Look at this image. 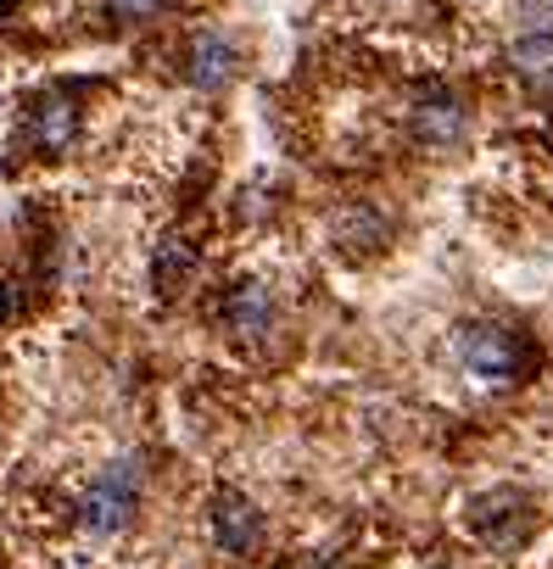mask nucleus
<instances>
[{"mask_svg": "<svg viewBox=\"0 0 553 569\" xmlns=\"http://www.w3.org/2000/svg\"><path fill=\"white\" fill-rule=\"evenodd\" d=\"M246 73V46L229 34V29H190L185 40H179V79L190 84V90H201V96H218V90H229L235 79Z\"/></svg>", "mask_w": 553, "mask_h": 569, "instance_id": "obj_6", "label": "nucleus"}, {"mask_svg": "<svg viewBox=\"0 0 553 569\" xmlns=\"http://www.w3.org/2000/svg\"><path fill=\"white\" fill-rule=\"evenodd\" d=\"M453 358H458L464 375H475L486 386H514L536 363L531 341L520 330H508V325H492V319H464L453 330Z\"/></svg>", "mask_w": 553, "mask_h": 569, "instance_id": "obj_2", "label": "nucleus"}, {"mask_svg": "<svg viewBox=\"0 0 553 569\" xmlns=\"http://www.w3.org/2000/svg\"><path fill=\"white\" fill-rule=\"evenodd\" d=\"M303 569H342L336 558H303Z\"/></svg>", "mask_w": 553, "mask_h": 569, "instance_id": "obj_15", "label": "nucleus"}, {"mask_svg": "<svg viewBox=\"0 0 553 569\" xmlns=\"http://www.w3.org/2000/svg\"><path fill=\"white\" fill-rule=\"evenodd\" d=\"M23 12V0H0V23H7V18H18Z\"/></svg>", "mask_w": 553, "mask_h": 569, "instance_id": "obj_14", "label": "nucleus"}, {"mask_svg": "<svg viewBox=\"0 0 553 569\" xmlns=\"http://www.w3.org/2000/svg\"><path fill=\"white\" fill-rule=\"evenodd\" d=\"M218 330H224L240 352L268 358L274 341L286 336V308H280V297H274L263 279H240L235 291L218 302Z\"/></svg>", "mask_w": 553, "mask_h": 569, "instance_id": "obj_3", "label": "nucleus"}, {"mask_svg": "<svg viewBox=\"0 0 553 569\" xmlns=\"http://www.w3.org/2000/svg\"><path fill=\"white\" fill-rule=\"evenodd\" d=\"M174 7H179V0H101V18L112 29H146V23L168 18Z\"/></svg>", "mask_w": 553, "mask_h": 569, "instance_id": "obj_12", "label": "nucleus"}, {"mask_svg": "<svg viewBox=\"0 0 553 569\" xmlns=\"http://www.w3.org/2000/svg\"><path fill=\"white\" fill-rule=\"evenodd\" d=\"M190 268H196V246H190L185 234L157 240V257H151V284H157V291H174V284H185Z\"/></svg>", "mask_w": 553, "mask_h": 569, "instance_id": "obj_11", "label": "nucleus"}, {"mask_svg": "<svg viewBox=\"0 0 553 569\" xmlns=\"http://www.w3.org/2000/svg\"><path fill=\"white\" fill-rule=\"evenodd\" d=\"M79 134H85V107H79L73 84L40 90L18 118V151H29V157H68L79 146Z\"/></svg>", "mask_w": 553, "mask_h": 569, "instance_id": "obj_4", "label": "nucleus"}, {"mask_svg": "<svg viewBox=\"0 0 553 569\" xmlns=\"http://www.w3.org/2000/svg\"><path fill=\"white\" fill-rule=\"evenodd\" d=\"M408 140L419 151H436V157L458 151L470 140V101H464V90H453V84H419L414 101H408Z\"/></svg>", "mask_w": 553, "mask_h": 569, "instance_id": "obj_5", "label": "nucleus"}, {"mask_svg": "<svg viewBox=\"0 0 553 569\" xmlns=\"http://www.w3.org/2000/svg\"><path fill=\"white\" fill-rule=\"evenodd\" d=\"M531 525H536V508H531V497L514 491V486L481 491V497L470 502V530H475L492 552H514V547H525Z\"/></svg>", "mask_w": 553, "mask_h": 569, "instance_id": "obj_8", "label": "nucleus"}, {"mask_svg": "<svg viewBox=\"0 0 553 569\" xmlns=\"http://www.w3.org/2000/svg\"><path fill=\"white\" fill-rule=\"evenodd\" d=\"M508 68L525 79V90H536V96L553 101V29H525L508 46Z\"/></svg>", "mask_w": 553, "mask_h": 569, "instance_id": "obj_10", "label": "nucleus"}, {"mask_svg": "<svg viewBox=\"0 0 553 569\" xmlns=\"http://www.w3.org/2000/svg\"><path fill=\"white\" fill-rule=\"evenodd\" d=\"M330 240L347 251V257H369L392 240V218L375 207V201H342L330 212Z\"/></svg>", "mask_w": 553, "mask_h": 569, "instance_id": "obj_9", "label": "nucleus"}, {"mask_svg": "<svg viewBox=\"0 0 553 569\" xmlns=\"http://www.w3.org/2000/svg\"><path fill=\"white\" fill-rule=\"evenodd\" d=\"M207 536H213V547H218L224 558L251 563V558L268 547V519H263V508H257L251 497H240L235 486H224V491H213V502H207Z\"/></svg>", "mask_w": 553, "mask_h": 569, "instance_id": "obj_7", "label": "nucleus"}, {"mask_svg": "<svg viewBox=\"0 0 553 569\" xmlns=\"http://www.w3.org/2000/svg\"><path fill=\"white\" fill-rule=\"evenodd\" d=\"M18 319V284L7 279V273H0V330H7Z\"/></svg>", "mask_w": 553, "mask_h": 569, "instance_id": "obj_13", "label": "nucleus"}, {"mask_svg": "<svg viewBox=\"0 0 553 569\" xmlns=\"http://www.w3.org/2000/svg\"><path fill=\"white\" fill-rule=\"evenodd\" d=\"M140 502H146V458L118 452L85 480V491L73 502V525L90 541H118L140 519Z\"/></svg>", "mask_w": 553, "mask_h": 569, "instance_id": "obj_1", "label": "nucleus"}, {"mask_svg": "<svg viewBox=\"0 0 553 569\" xmlns=\"http://www.w3.org/2000/svg\"><path fill=\"white\" fill-rule=\"evenodd\" d=\"M381 7H408V0H381Z\"/></svg>", "mask_w": 553, "mask_h": 569, "instance_id": "obj_16", "label": "nucleus"}]
</instances>
